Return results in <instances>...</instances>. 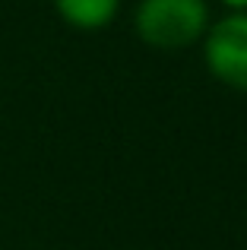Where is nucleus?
I'll use <instances>...</instances> for the list:
<instances>
[{
	"label": "nucleus",
	"mask_w": 247,
	"mask_h": 250,
	"mask_svg": "<svg viewBox=\"0 0 247 250\" xmlns=\"http://www.w3.org/2000/svg\"><path fill=\"white\" fill-rule=\"evenodd\" d=\"M209 22L206 0H140L133 10L136 35L155 51H184L203 42Z\"/></svg>",
	"instance_id": "obj_1"
},
{
	"label": "nucleus",
	"mask_w": 247,
	"mask_h": 250,
	"mask_svg": "<svg viewBox=\"0 0 247 250\" xmlns=\"http://www.w3.org/2000/svg\"><path fill=\"white\" fill-rule=\"evenodd\" d=\"M203 63L222 85L247 92V13H225L203 35Z\"/></svg>",
	"instance_id": "obj_2"
},
{
	"label": "nucleus",
	"mask_w": 247,
	"mask_h": 250,
	"mask_svg": "<svg viewBox=\"0 0 247 250\" xmlns=\"http://www.w3.org/2000/svg\"><path fill=\"white\" fill-rule=\"evenodd\" d=\"M54 10L70 29L99 32L114 22L121 0H54Z\"/></svg>",
	"instance_id": "obj_3"
},
{
	"label": "nucleus",
	"mask_w": 247,
	"mask_h": 250,
	"mask_svg": "<svg viewBox=\"0 0 247 250\" xmlns=\"http://www.w3.org/2000/svg\"><path fill=\"white\" fill-rule=\"evenodd\" d=\"M222 6H228V13H247V0H222Z\"/></svg>",
	"instance_id": "obj_4"
}]
</instances>
